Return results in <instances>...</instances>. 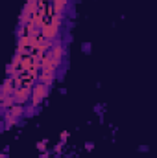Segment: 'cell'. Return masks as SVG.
Listing matches in <instances>:
<instances>
[{"label": "cell", "mask_w": 157, "mask_h": 158, "mask_svg": "<svg viewBox=\"0 0 157 158\" xmlns=\"http://www.w3.org/2000/svg\"><path fill=\"white\" fill-rule=\"evenodd\" d=\"M15 99L19 105H28L32 101V90L30 88H17L15 90Z\"/></svg>", "instance_id": "3957f363"}, {"label": "cell", "mask_w": 157, "mask_h": 158, "mask_svg": "<svg viewBox=\"0 0 157 158\" xmlns=\"http://www.w3.org/2000/svg\"><path fill=\"white\" fill-rule=\"evenodd\" d=\"M48 94H50V86H46V85H43V83H35V86L32 88V103L30 105H33V107H41L43 105V101L48 98Z\"/></svg>", "instance_id": "6da1fadb"}, {"label": "cell", "mask_w": 157, "mask_h": 158, "mask_svg": "<svg viewBox=\"0 0 157 158\" xmlns=\"http://www.w3.org/2000/svg\"><path fill=\"white\" fill-rule=\"evenodd\" d=\"M94 111H96L98 114H102V105H96V107H94Z\"/></svg>", "instance_id": "2e32d148"}, {"label": "cell", "mask_w": 157, "mask_h": 158, "mask_svg": "<svg viewBox=\"0 0 157 158\" xmlns=\"http://www.w3.org/2000/svg\"><path fill=\"white\" fill-rule=\"evenodd\" d=\"M0 158H8V153H2V154H0Z\"/></svg>", "instance_id": "ac0fdd59"}, {"label": "cell", "mask_w": 157, "mask_h": 158, "mask_svg": "<svg viewBox=\"0 0 157 158\" xmlns=\"http://www.w3.org/2000/svg\"><path fill=\"white\" fill-rule=\"evenodd\" d=\"M52 4L56 6L57 9H61V11H65V9H67V6H69V0H52Z\"/></svg>", "instance_id": "ba28073f"}, {"label": "cell", "mask_w": 157, "mask_h": 158, "mask_svg": "<svg viewBox=\"0 0 157 158\" xmlns=\"http://www.w3.org/2000/svg\"><path fill=\"white\" fill-rule=\"evenodd\" d=\"M69 136H70V132H69V130H63V132H61V136H59V140L65 143L67 140H69Z\"/></svg>", "instance_id": "7c38bea8"}, {"label": "cell", "mask_w": 157, "mask_h": 158, "mask_svg": "<svg viewBox=\"0 0 157 158\" xmlns=\"http://www.w3.org/2000/svg\"><path fill=\"white\" fill-rule=\"evenodd\" d=\"M15 90H17V86H15V81H13V75L11 77H6L2 90H0V96H11V94H15Z\"/></svg>", "instance_id": "277c9868"}, {"label": "cell", "mask_w": 157, "mask_h": 158, "mask_svg": "<svg viewBox=\"0 0 157 158\" xmlns=\"http://www.w3.org/2000/svg\"><path fill=\"white\" fill-rule=\"evenodd\" d=\"M13 118H17V120H20V118H24L26 116V105H19V103H15L9 111H8Z\"/></svg>", "instance_id": "8992f818"}, {"label": "cell", "mask_w": 157, "mask_h": 158, "mask_svg": "<svg viewBox=\"0 0 157 158\" xmlns=\"http://www.w3.org/2000/svg\"><path fill=\"white\" fill-rule=\"evenodd\" d=\"M37 114V107L33 105H26V118H32V116Z\"/></svg>", "instance_id": "9c48e42d"}, {"label": "cell", "mask_w": 157, "mask_h": 158, "mask_svg": "<svg viewBox=\"0 0 157 158\" xmlns=\"http://www.w3.org/2000/svg\"><path fill=\"white\" fill-rule=\"evenodd\" d=\"M139 151L141 153H146V151H150V147L148 145H139Z\"/></svg>", "instance_id": "9a60e30c"}, {"label": "cell", "mask_w": 157, "mask_h": 158, "mask_svg": "<svg viewBox=\"0 0 157 158\" xmlns=\"http://www.w3.org/2000/svg\"><path fill=\"white\" fill-rule=\"evenodd\" d=\"M85 149H87V151H92V149H94V143H92V142H87V143H85Z\"/></svg>", "instance_id": "5bb4252c"}, {"label": "cell", "mask_w": 157, "mask_h": 158, "mask_svg": "<svg viewBox=\"0 0 157 158\" xmlns=\"http://www.w3.org/2000/svg\"><path fill=\"white\" fill-rule=\"evenodd\" d=\"M39 158H48V153H46V151H44V153H41Z\"/></svg>", "instance_id": "e0dca14e"}, {"label": "cell", "mask_w": 157, "mask_h": 158, "mask_svg": "<svg viewBox=\"0 0 157 158\" xmlns=\"http://www.w3.org/2000/svg\"><path fill=\"white\" fill-rule=\"evenodd\" d=\"M15 103H17L15 94H11V96H0V108H2V111H9Z\"/></svg>", "instance_id": "5b68a950"}, {"label": "cell", "mask_w": 157, "mask_h": 158, "mask_svg": "<svg viewBox=\"0 0 157 158\" xmlns=\"http://www.w3.org/2000/svg\"><path fill=\"white\" fill-rule=\"evenodd\" d=\"M37 149L41 151V153H44V151H46V140H41V142H37Z\"/></svg>", "instance_id": "8fae6325"}, {"label": "cell", "mask_w": 157, "mask_h": 158, "mask_svg": "<svg viewBox=\"0 0 157 158\" xmlns=\"http://www.w3.org/2000/svg\"><path fill=\"white\" fill-rule=\"evenodd\" d=\"M61 151H63V142L57 143V145L54 147V153H56V156H59V154H61Z\"/></svg>", "instance_id": "4fadbf2b"}, {"label": "cell", "mask_w": 157, "mask_h": 158, "mask_svg": "<svg viewBox=\"0 0 157 158\" xmlns=\"http://www.w3.org/2000/svg\"><path fill=\"white\" fill-rule=\"evenodd\" d=\"M61 26H63V20L61 18H52L48 20V22L43 24V28H41V33L44 35V39H57L59 37V30Z\"/></svg>", "instance_id": "7a4b0ae2"}, {"label": "cell", "mask_w": 157, "mask_h": 158, "mask_svg": "<svg viewBox=\"0 0 157 158\" xmlns=\"http://www.w3.org/2000/svg\"><path fill=\"white\" fill-rule=\"evenodd\" d=\"M91 43H81V52L83 53H91Z\"/></svg>", "instance_id": "30bf717a"}, {"label": "cell", "mask_w": 157, "mask_h": 158, "mask_svg": "<svg viewBox=\"0 0 157 158\" xmlns=\"http://www.w3.org/2000/svg\"><path fill=\"white\" fill-rule=\"evenodd\" d=\"M56 79H57L56 74H48V72H41V74H39V83H43V85H46V86H52Z\"/></svg>", "instance_id": "52a82bcc"}]
</instances>
